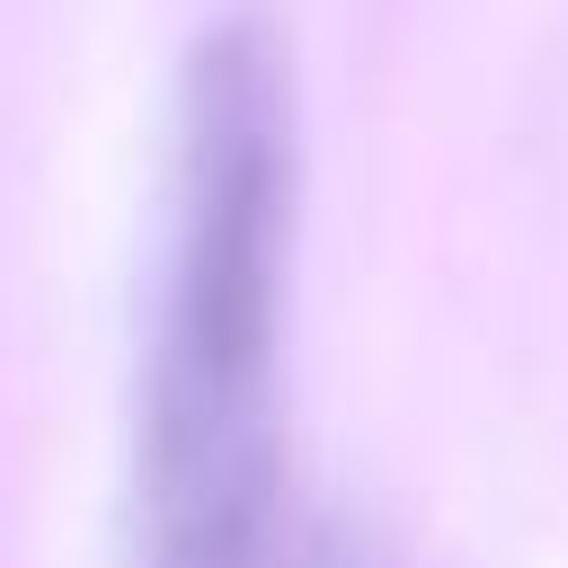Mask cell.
<instances>
[{"label": "cell", "instance_id": "obj_2", "mask_svg": "<svg viewBox=\"0 0 568 568\" xmlns=\"http://www.w3.org/2000/svg\"><path fill=\"white\" fill-rule=\"evenodd\" d=\"M284 568H382V550L364 541V524H293Z\"/></svg>", "mask_w": 568, "mask_h": 568}, {"label": "cell", "instance_id": "obj_1", "mask_svg": "<svg viewBox=\"0 0 568 568\" xmlns=\"http://www.w3.org/2000/svg\"><path fill=\"white\" fill-rule=\"evenodd\" d=\"M284 266L293 80L275 36L231 18L178 80L169 257L133 426V568H284Z\"/></svg>", "mask_w": 568, "mask_h": 568}]
</instances>
